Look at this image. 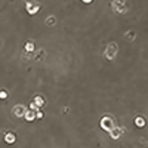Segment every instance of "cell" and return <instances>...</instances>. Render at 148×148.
<instances>
[{
    "instance_id": "obj_1",
    "label": "cell",
    "mask_w": 148,
    "mask_h": 148,
    "mask_svg": "<svg viewBox=\"0 0 148 148\" xmlns=\"http://www.w3.org/2000/svg\"><path fill=\"white\" fill-rule=\"evenodd\" d=\"M135 123H136V126H139V127H142V126L145 125V119H144V117H136V120H135Z\"/></svg>"
},
{
    "instance_id": "obj_2",
    "label": "cell",
    "mask_w": 148,
    "mask_h": 148,
    "mask_svg": "<svg viewBox=\"0 0 148 148\" xmlns=\"http://www.w3.org/2000/svg\"><path fill=\"white\" fill-rule=\"evenodd\" d=\"M6 142H7V144H12V142H15V135H12V133H7V135H6Z\"/></svg>"
}]
</instances>
